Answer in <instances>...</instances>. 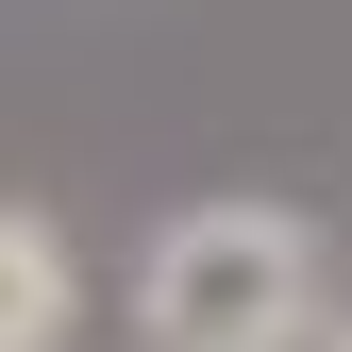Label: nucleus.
Here are the masks:
<instances>
[{
	"instance_id": "2",
	"label": "nucleus",
	"mask_w": 352,
	"mask_h": 352,
	"mask_svg": "<svg viewBox=\"0 0 352 352\" xmlns=\"http://www.w3.org/2000/svg\"><path fill=\"white\" fill-rule=\"evenodd\" d=\"M84 336V252L51 201H0V352H67Z\"/></svg>"
},
{
	"instance_id": "3",
	"label": "nucleus",
	"mask_w": 352,
	"mask_h": 352,
	"mask_svg": "<svg viewBox=\"0 0 352 352\" xmlns=\"http://www.w3.org/2000/svg\"><path fill=\"white\" fill-rule=\"evenodd\" d=\"M319 352H352V302H336V336H319Z\"/></svg>"
},
{
	"instance_id": "1",
	"label": "nucleus",
	"mask_w": 352,
	"mask_h": 352,
	"mask_svg": "<svg viewBox=\"0 0 352 352\" xmlns=\"http://www.w3.org/2000/svg\"><path fill=\"white\" fill-rule=\"evenodd\" d=\"M336 285H319V218L285 201H185L135 252V352H319Z\"/></svg>"
}]
</instances>
